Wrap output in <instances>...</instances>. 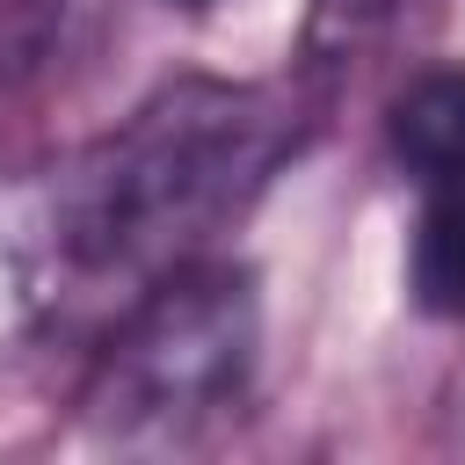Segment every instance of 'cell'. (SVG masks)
Segmentation results:
<instances>
[{
	"label": "cell",
	"instance_id": "3",
	"mask_svg": "<svg viewBox=\"0 0 465 465\" xmlns=\"http://www.w3.org/2000/svg\"><path fill=\"white\" fill-rule=\"evenodd\" d=\"M414 298L443 320H465V174L450 182H429V203H421V225H414Z\"/></svg>",
	"mask_w": 465,
	"mask_h": 465
},
{
	"label": "cell",
	"instance_id": "2",
	"mask_svg": "<svg viewBox=\"0 0 465 465\" xmlns=\"http://www.w3.org/2000/svg\"><path fill=\"white\" fill-rule=\"evenodd\" d=\"M392 153L421 174V182H450L465 174V65H436L421 80H407L392 94Z\"/></svg>",
	"mask_w": 465,
	"mask_h": 465
},
{
	"label": "cell",
	"instance_id": "4",
	"mask_svg": "<svg viewBox=\"0 0 465 465\" xmlns=\"http://www.w3.org/2000/svg\"><path fill=\"white\" fill-rule=\"evenodd\" d=\"M182 7H211V0H182Z\"/></svg>",
	"mask_w": 465,
	"mask_h": 465
},
{
	"label": "cell",
	"instance_id": "1",
	"mask_svg": "<svg viewBox=\"0 0 465 465\" xmlns=\"http://www.w3.org/2000/svg\"><path fill=\"white\" fill-rule=\"evenodd\" d=\"M254 349V298L240 276H189L174 283L109 356V385L131 414H203L240 392Z\"/></svg>",
	"mask_w": 465,
	"mask_h": 465
}]
</instances>
